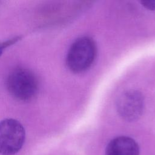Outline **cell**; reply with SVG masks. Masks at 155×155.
<instances>
[{
    "label": "cell",
    "instance_id": "cell-1",
    "mask_svg": "<svg viewBox=\"0 0 155 155\" xmlns=\"http://www.w3.org/2000/svg\"><path fill=\"white\" fill-rule=\"evenodd\" d=\"M6 87L10 94L21 101H29L38 93L39 82L30 70L18 67L12 70L6 79Z\"/></svg>",
    "mask_w": 155,
    "mask_h": 155
},
{
    "label": "cell",
    "instance_id": "cell-2",
    "mask_svg": "<svg viewBox=\"0 0 155 155\" xmlns=\"http://www.w3.org/2000/svg\"><path fill=\"white\" fill-rule=\"evenodd\" d=\"M96 45L90 37L78 38L70 46L66 57L68 68L74 73H81L88 70L96 56Z\"/></svg>",
    "mask_w": 155,
    "mask_h": 155
},
{
    "label": "cell",
    "instance_id": "cell-3",
    "mask_svg": "<svg viewBox=\"0 0 155 155\" xmlns=\"http://www.w3.org/2000/svg\"><path fill=\"white\" fill-rule=\"evenodd\" d=\"M25 138L23 125L14 119L0 121V154L13 155L22 147Z\"/></svg>",
    "mask_w": 155,
    "mask_h": 155
},
{
    "label": "cell",
    "instance_id": "cell-4",
    "mask_svg": "<svg viewBox=\"0 0 155 155\" xmlns=\"http://www.w3.org/2000/svg\"><path fill=\"white\" fill-rule=\"evenodd\" d=\"M137 143L131 137L121 136L111 140L106 147L105 155H139Z\"/></svg>",
    "mask_w": 155,
    "mask_h": 155
},
{
    "label": "cell",
    "instance_id": "cell-5",
    "mask_svg": "<svg viewBox=\"0 0 155 155\" xmlns=\"http://www.w3.org/2000/svg\"><path fill=\"white\" fill-rule=\"evenodd\" d=\"M119 108L122 116L129 120L136 119L140 115L142 107L141 97L137 93H130L120 102Z\"/></svg>",
    "mask_w": 155,
    "mask_h": 155
},
{
    "label": "cell",
    "instance_id": "cell-6",
    "mask_svg": "<svg viewBox=\"0 0 155 155\" xmlns=\"http://www.w3.org/2000/svg\"><path fill=\"white\" fill-rule=\"evenodd\" d=\"M18 39V37L17 38H14L10 39H8L6 41L2 42L1 43H0V56L1 55V54L2 53L4 50L5 48H6L7 47H8V45L14 44L15 42L17 41V40Z\"/></svg>",
    "mask_w": 155,
    "mask_h": 155
},
{
    "label": "cell",
    "instance_id": "cell-7",
    "mask_svg": "<svg viewBox=\"0 0 155 155\" xmlns=\"http://www.w3.org/2000/svg\"><path fill=\"white\" fill-rule=\"evenodd\" d=\"M140 3L146 8L150 10H155V0L141 1Z\"/></svg>",
    "mask_w": 155,
    "mask_h": 155
}]
</instances>
